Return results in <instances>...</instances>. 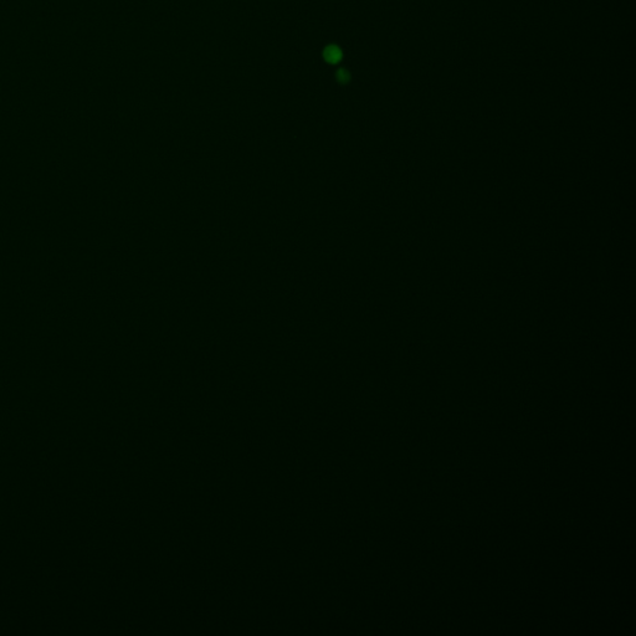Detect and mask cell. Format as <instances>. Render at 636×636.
<instances>
[{
    "label": "cell",
    "instance_id": "cell-2",
    "mask_svg": "<svg viewBox=\"0 0 636 636\" xmlns=\"http://www.w3.org/2000/svg\"><path fill=\"white\" fill-rule=\"evenodd\" d=\"M336 78H337V81L341 83V85H347V83H349L350 81L349 71L346 70V68H340V70L336 72Z\"/></svg>",
    "mask_w": 636,
    "mask_h": 636
},
{
    "label": "cell",
    "instance_id": "cell-1",
    "mask_svg": "<svg viewBox=\"0 0 636 636\" xmlns=\"http://www.w3.org/2000/svg\"><path fill=\"white\" fill-rule=\"evenodd\" d=\"M343 58V53L341 50V48L336 44H330L325 48L323 50V58L326 60V62L332 63V65H336V63L340 62Z\"/></svg>",
    "mask_w": 636,
    "mask_h": 636
}]
</instances>
